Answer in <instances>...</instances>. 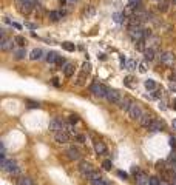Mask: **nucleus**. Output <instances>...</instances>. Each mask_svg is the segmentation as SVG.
I'll return each mask as SVG.
<instances>
[{
  "label": "nucleus",
  "instance_id": "24",
  "mask_svg": "<svg viewBox=\"0 0 176 185\" xmlns=\"http://www.w3.org/2000/svg\"><path fill=\"white\" fill-rule=\"evenodd\" d=\"M145 60H148V62H151V60H155V50L153 48H148V50H145Z\"/></svg>",
  "mask_w": 176,
  "mask_h": 185
},
{
  "label": "nucleus",
  "instance_id": "45",
  "mask_svg": "<svg viewBox=\"0 0 176 185\" xmlns=\"http://www.w3.org/2000/svg\"><path fill=\"white\" fill-rule=\"evenodd\" d=\"M57 65H59V66H62L63 65V63H65V59H62V57H60V56H59V57H57Z\"/></svg>",
  "mask_w": 176,
  "mask_h": 185
},
{
  "label": "nucleus",
  "instance_id": "41",
  "mask_svg": "<svg viewBox=\"0 0 176 185\" xmlns=\"http://www.w3.org/2000/svg\"><path fill=\"white\" fill-rule=\"evenodd\" d=\"M131 80H133V77H130V76H128V77H125V85H127V86H135Z\"/></svg>",
  "mask_w": 176,
  "mask_h": 185
},
{
  "label": "nucleus",
  "instance_id": "5",
  "mask_svg": "<svg viewBox=\"0 0 176 185\" xmlns=\"http://www.w3.org/2000/svg\"><path fill=\"white\" fill-rule=\"evenodd\" d=\"M128 116L131 119H135V120H141V117L144 116V113H142V109H141V107L137 103H131V107H130L128 109Z\"/></svg>",
  "mask_w": 176,
  "mask_h": 185
},
{
  "label": "nucleus",
  "instance_id": "13",
  "mask_svg": "<svg viewBox=\"0 0 176 185\" xmlns=\"http://www.w3.org/2000/svg\"><path fill=\"white\" fill-rule=\"evenodd\" d=\"M67 156L70 160H79L80 159V151L77 148H74V147H70V148L67 150Z\"/></svg>",
  "mask_w": 176,
  "mask_h": 185
},
{
  "label": "nucleus",
  "instance_id": "16",
  "mask_svg": "<svg viewBox=\"0 0 176 185\" xmlns=\"http://www.w3.org/2000/svg\"><path fill=\"white\" fill-rule=\"evenodd\" d=\"M94 151H96L97 154H105L107 153V145L104 142H94Z\"/></svg>",
  "mask_w": 176,
  "mask_h": 185
},
{
  "label": "nucleus",
  "instance_id": "53",
  "mask_svg": "<svg viewBox=\"0 0 176 185\" xmlns=\"http://www.w3.org/2000/svg\"><path fill=\"white\" fill-rule=\"evenodd\" d=\"M53 84H54L56 86H59V82H57V79H53Z\"/></svg>",
  "mask_w": 176,
  "mask_h": 185
},
{
  "label": "nucleus",
  "instance_id": "25",
  "mask_svg": "<svg viewBox=\"0 0 176 185\" xmlns=\"http://www.w3.org/2000/svg\"><path fill=\"white\" fill-rule=\"evenodd\" d=\"M136 66H137V62H136L135 59H130V60H127V63H125V68L130 70V71L136 70Z\"/></svg>",
  "mask_w": 176,
  "mask_h": 185
},
{
  "label": "nucleus",
  "instance_id": "28",
  "mask_svg": "<svg viewBox=\"0 0 176 185\" xmlns=\"http://www.w3.org/2000/svg\"><path fill=\"white\" fill-rule=\"evenodd\" d=\"M62 48L65 51H70V52H73L76 50V46H74V43H71V42H63L62 43Z\"/></svg>",
  "mask_w": 176,
  "mask_h": 185
},
{
  "label": "nucleus",
  "instance_id": "35",
  "mask_svg": "<svg viewBox=\"0 0 176 185\" xmlns=\"http://www.w3.org/2000/svg\"><path fill=\"white\" fill-rule=\"evenodd\" d=\"M82 71H85V73L90 74V71H91V65H90L88 62H85V63L82 65Z\"/></svg>",
  "mask_w": 176,
  "mask_h": 185
},
{
  "label": "nucleus",
  "instance_id": "32",
  "mask_svg": "<svg viewBox=\"0 0 176 185\" xmlns=\"http://www.w3.org/2000/svg\"><path fill=\"white\" fill-rule=\"evenodd\" d=\"M111 167H113V162L110 160V159H107V160L102 162V168L107 170V171H110V170H111Z\"/></svg>",
  "mask_w": 176,
  "mask_h": 185
},
{
  "label": "nucleus",
  "instance_id": "29",
  "mask_svg": "<svg viewBox=\"0 0 176 185\" xmlns=\"http://www.w3.org/2000/svg\"><path fill=\"white\" fill-rule=\"evenodd\" d=\"M14 42H16L19 46H25V45H26V39L23 36H16V37H14Z\"/></svg>",
  "mask_w": 176,
  "mask_h": 185
},
{
  "label": "nucleus",
  "instance_id": "2",
  "mask_svg": "<svg viewBox=\"0 0 176 185\" xmlns=\"http://www.w3.org/2000/svg\"><path fill=\"white\" fill-rule=\"evenodd\" d=\"M128 34L135 42H137L145 37V29H142L141 26H128Z\"/></svg>",
  "mask_w": 176,
  "mask_h": 185
},
{
  "label": "nucleus",
  "instance_id": "30",
  "mask_svg": "<svg viewBox=\"0 0 176 185\" xmlns=\"http://www.w3.org/2000/svg\"><path fill=\"white\" fill-rule=\"evenodd\" d=\"M145 88L147 90H155L156 88V82L153 80V79H147V80H145Z\"/></svg>",
  "mask_w": 176,
  "mask_h": 185
},
{
  "label": "nucleus",
  "instance_id": "8",
  "mask_svg": "<svg viewBox=\"0 0 176 185\" xmlns=\"http://www.w3.org/2000/svg\"><path fill=\"white\" fill-rule=\"evenodd\" d=\"M108 102H111V103H119L121 102V93L116 91V90H110L108 88V93H107V97H105Z\"/></svg>",
  "mask_w": 176,
  "mask_h": 185
},
{
  "label": "nucleus",
  "instance_id": "11",
  "mask_svg": "<svg viewBox=\"0 0 176 185\" xmlns=\"http://www.w3.org/2000/svg\"><path fill=\"white\" fill-rule=\"evenodd\" d=\"M17 5L20 6L22 13H29L33 8V0H17Z\"/></svg>",
  "mask_w": 176,
  "mask_h": 185
},
{
  "label": "nucleus",
  "instance_id": "33",
  "mask_svg": "<svg viewBox=\"0 0 176 185\" xmlns=\"http://www.w3.org/2000/svg\"><path fill=\"white\" fill-rule=\"evenodd\" d=\"M168 162H170V164H176V148L171 150L170 156H168Z\"/></svg>",
  "mask_w": 176,
  "mask_h": 185
},
{
  "label": "nucleus",
  "instance_id": "59",
  "mask_svg": "<svg viewBox=\"0 0 176 185\" xmlns=\"http://www.w3.org/2000/svg\"><path fill=\"white\" fill-rule=\"evenodd\" d=\"M71 2H76V0H71Z\"/></svg>",
  "mask_w": 176,
  "mask_h": 185
},
{
  "label": "nucleus",
  "instance_id": "6",
  "mask_svg": "<svg viewBox=\"0 0 176 185\" xmlns=\"http://www.w3.org/2000/svg\"><path fill=\"white\" fill-rule=\"evenodd\" d=\"M159 57H161V62H162L164 65H167V66H173V65H175V62H176L175 54H173V52H170V51L162 52V54H161Z\"/></svg>",
  "mask_w": 176,
  "mask_h": 185
},
{
  "label": "nucleus",
  "instance_id": "42",
  "mask_svg": "<svg viewBox=\"0 0 176 185\" xmlns=\"http://www.w3.org/2000/svg\"><path fill=\"white\" fill-rule=\"evenodd\" d=\"M136 43H137V45H136V46H137V50L144 51V39H142V40H137Z\"/></svg>",
  "mask_w": 176,
  "mask_h": 185
},
{
  "label": "nucleus",
  "instance_id": "40",
  "mask_svg": "<svg viewBox=\"0 0 176 185\" xmlns=\"http://www.w3.org/2000/svg\"><path fill=\"white\" fill-rule=\"evenodd\" d=\"M170 173L173 174V177H176V164H170Z\"/></svg>",
  "mask_w": 176,
  "mask_h": 185
},
{
  "label": "nucleus",
  "instance_id": "52",
  "mask_svg": "<svg viewBox=\"0 0 176 185\" xmlns=\"http://www.w3.org/2000/svg\"><path fill=\"white\" fill-rule=\"evenodd\" d=\"M11 25H13V26H14V28H17V29H20V28H22V26H20V25H19V23H14V22H13V23H11Z\"/></svg>",
  "mask_w": 176,
  "mask_h": 185
},
{
  "label": "nucleus",
  "instance_id": "56",
  "mask_svg": "<svg viewBox=\"0 0 176 185\" xmlns=\"http://www.w3.org/2000/svg\"><path fill=\"white\" fill-rule=\"evenodd\" d=\"M173 108H175V109H176V99H175V100H173Z\"/></svg>",
  "mask_w": 176,
  "mask_h": 185
},
{
  "label": "nucleus",
  "instance_id": "12",
  "mask_svg": "<svg viewBox=\"0 0 176 185\" xmlns=\"http://www.w3.org/2000/svg\"><path fill=\"white\" fill-rule=\"evenodd\" d=\"M136 184L137 185H150V177L145 174L144 171H139L136 174Z\"/></svg>",
  "mask_w": 176,
  "mask_h": 185
},
{
  "label": "nucleus",
  "instance_id": "26",
  "mask_svg": "<svg viewBox=\"0 0 176 185\" xmlns=\"http://www.w3.org/2000/svg\"><path fill=\"white\" fill-rule=\"evenodd\" d=\"M25 56H26V51L23 50V46H22L20 50H17L16 52H14V57H16L17 60H22V59H25Z\"/></svg>",
  "mask_w": 176,
  "mask_h": 185
},
{
  "label": "nucleus",
  "instance_id": "23",
  "mask_svg": "<svg viewBox=\"0 0 176 185\" xmlns=\"http://www.w3.org/2000/svg\"><path fill=\"white\" fill-rule=\"evenodd\" d=\"M113 19H114L116 23H124V22H125V14L124 13H114Z\"/></svg>",
  "mask_w": 176,
  "mask_h": 185
},
{
  "label": "nucleus",
  "instance_id": "10",
  "mask_svg": "<svg viewBox=\"0 0 176 185\" xmlns=\"http://www.w3.org/2000/svg\"><path fill=\"white\" fill-rule=\"evenodd\" d=\"M54 139H56L57 143H67L70 141V134L65 130H60V131H57V133H54Z\"/></svg>",
  "mask_w": 176,
  "mask_h": 185
},
{
  "label": "nucleus",
  "instance_id": "39",
  "mask_svg": "<svg viewBox=\"0 0 176 185\" xmlns=\"http://www.w3.org/2000/svg\"><path fill=\"white\" fill-rule=\"evenodd\" d=\"M70 122L73 123V125H74V123H77L79 122V117L76 114H73V116H70Z\"/></svg>",
  "mask_w": 176,
  "mask_h": 185
},
{
  "label": "nucleus",
  "instance_id": "31",
  "mask_svg": "<svg viewBox=\"0 0 176 185\" xmlns=\"http://www.w3.org/2000/svg\"><path fill=\"white\" fill-rule=\"evenodd\" d=\"M88 76V73H85V71H82V73L79 74V77H77V80H76V84L77 85H83V80H85V77Z\"/></svg>",
  "mask_w": 176,
  "mask_h": 185
},
{
  "label": "nucleus",
  "instance_id": "46",
  "mask_svg": "<svg viewBox=\"0 0 176 185\" xmlns=\"http://www.w3.org/2000/svg\"><path fill=\"white\" fill-rule=\"evenodd\" d=\"M170 91H175V93H176V80H173V82L170 84Z\"/></svg>",
  "mask_w": 176,
  "mask_h": 185
},
{
  "label": "nucleus",
  "instance_id": "14",
  "mask_svg": "<svg viewBox=\"0 0 176 185\" xmlns=\"http://www.w3.org/2000/svg\"><path fill=\"white\" fill-rule=\"evenodd\" d=\"M90 182H91V185H107V182H105V179H102L101 176L97 174V173H94L93 171V174H91L90 177Z\"/></svg>",
  "mask_w": 176,
  "mask_h": 185
},
{
  "label": "nucleus",
  "instance_id": "20",
  "mask_svg": "<svg viewBox=\"0 0 176 185\" xmlns=\"http://www.w3.org/2000/svg\"><path fill=\"white\" fill-rule=\"evenodd\" d=\"M131 103H133V102L130 100V99H121V102H119V108L124 109V111H128L130 107H131Z\"/></svg>",
  "mask_w": 176,
  "mask_h": 185
},
{
  "label": "nucleus",
  "instance_id": "27",
  "mask_svg": "<svg viewBox=\"0 0 176 185\" xmlns=\"http://www.w3.org/2000/svg\"><path fill=\"white\" fill-rule=\"evenodd\" d=\"M17 185H34L33 184V179L31 177H20V179H19V182H17Z\"/></svg>",
  "mask_w": 176,
  "mask_h": 185
},
{
  "label": "nucleus",
  "instance_id": "48",
  "mask_svg": "<svg viewBox=\"0 0 176 185\" xmlns=\"http://www.w3.org/2000/svg\"><path fill=\"white\" fill-rule=\"evenodd\" d=\"M29 108H40V105L36 102H29Z\"/></svg>",
  "mask_w": 176,
  "mask_h": 185
},
{
  "label": "nucleus",
  "instance_id": "57",
  "mask_svg": "<svg viewBox=\"0 0 176 185\" xmlns=\"http://www.w3.org/2000/svg\"><path fill=\"white\" fill-rule=\"evenodd\" d=\"M171 185H176V177H173V184Z\"/></svg>",
  "mask_w": 176,
  "mask_h": 185
},
{
  "label": "nucleus",
  "instance_id": "3",
  "mask_svg": "<svg viewBox=\"0 0 176 185\" xmlns=\"http://www.w3.org/2000/svg\"><path fill=\"white\" fill-rule=\"evenodd\" d=\"M16 43L13 39H8V37L5 36V31L2 29V37H0V50L2 51H9L13 50V45Z\"/></svg>",
  "mask_w": 176,
  "mask_h": 185
},
{
  "label": "nucleus",
  "instance_id": "44",
  "mask_svg": "<svg viewBox=\"0 0 176 185\" xmlns=\"http://www.w3.org/2000/svg\"><path fill=\"white\" fill-rule=\"evenodd\" d=\"M139 171H141V170L137 168V165H133V167H131V173H133V174H135V176H136Z\"/></svg>",
  "mask_w": 176,
  "mask_h": 185
},
{
  "label": "nucleus",
  "instance_id": "15",
  "mask_svg": "<svg viewBox=\"0 0 176 185\" xmlns=\"http://www.w3.org/2000/svg\"><path fill=\"white\" fill-rule=\"evenodd\" d=\"M162 128H164V123L161 122V120L153 119V122H151V125L148 127V130H150L151 133H159V131H162Z\"/></svg>",
  "mask_w": 176,
  "mask_h": 185
},
{
  "label": "nucleus",
  "instance_id": "55",
  "mask_svg": "<svg viewBox=\"0 0 176 185\" xmlns=\"http://www.w3.org/2000/svg\"><path fill=\"white\" fill-rule=\"evenodd\" d=\"M173 128H175V130H176V119L173 120Z\"/></svg>",
  "mask_w": 176,
  "mask_h": 185
},
{
  "label": "nucleus",
  "instance_id": "43",
  "mask_svg": "<svg viewBox=\"0 0 176 185\" xmlns=\"http://www.w3.org/2000/svg\"><path fill=\"white\" fill-rule=\"evenodd\" d=\"M117 176L122 177V179H127V177H128V174H127L125 171H117Z\"/></svg>",
  "mask_w": 176,
  "mask_h": 185
},
{
  "label": "nucleus",
  "instance_id": "36",
  "mask_svg": "<svg viewBox=\"0 0 176 185\" xmlns=\"http://www.w3.org/2000/svg\"><path fill=\"white\" fill-rule=\"evenodd\" d=\"M94 14V8L93 6H90V8H88V11H85V13H83V16L85 17H90V16H93Z\"/></svg>",
  "mask_w": 176,
  "mask_h": 185
},
{
  "label": "nucleus",
  "instance_id": "1",
  "mask_svg": "<svg viewBox=\"0 0 176 185\" xmlns=\"http://www.w3.org/2000/svg\"><path fill=\"white\" fill-rule=\"evenodd\" d=\"M2 168L5 170V171H8L9 174H17V173L20 171V168H19L17 162L8 160L5 156H2Z\"/></svg>",
  "mask_w": 176,
  "mask_h": 185
},
{
  "label": "nucleus",
  "instance_id": "22",
  "mask_svg": "<svg viewBox=\"0 0 176 185\" xmlns=\"http://www.w3.org/2000/svg\"><path fill=\"white\" fill-rule=\"evenodd\" d=\"M57 57H59V56H57V52L49 51L48 54H47V62H48V63H56V62H57Z\"/></svg>",
  "mask_w": 176,
  "mask_h": 185
},
{
  "label": "nucleus",
  "instance_id": "7",
  "mask_svg": "<svg viewBox=\"0 0 176 185\" xmlns=\"http://www.w3.org/2000/svg\"><path fill=\"white\" fill-rule=\"evenodd\" d=\"M60 130H65V122L62 119H59V117L53 119L51 122H49V131L57 133V131H60Z\"/></svg>",
  "mask_w": 176,
  "mask_h": 185
},
{
  "label": "nucleus",
  "instance_id": "37",
  "mask_svg": "<svg viewBox=\"0 0 176 185\" xmlns=\"http://www.w3.org/2000/svg\"><path fill=\"white\" fill-rule=\"evenodd\" d=\"M161 184V180L158 179L156 176H153V177H150V185H159Z\"/></svg>",
  "mask_w": 176,
  "mask_h": 185
},
{
  "label": "nucleus",
  "instance_id": "58",
  "mask_svg": "<svg viewBox=\"0 0 176 185\" xmlns=\"http://www.w3.org/2000/svg\"><path fill=\"white\" fill-rule=\"evenodd\" d=\"M60 3H62V5H63V3H65V0H60Z\"/></svg>",
  "mask_w": 176,
  "mask_h": 185
},
{
  "label": "nucleus",
  "instance_id": "19",
  "mask_svg": "<svg viewBox=\"0 0 176 185\" xmlns=\"http://www.w3.org/2000/svg\"><path fill=\"white\" fill-rule=\"evenodd\" d=\"M62 70H63V74L67 77H71L73 74H74V65H73V63H65V66Z\"/></svg>",
  "mask_w": 176,
  "mask_h": 185
},
{
  "label": "nucleus",
  "instance_id": "17",
  "mask_svg": "<svg viewBox=\"0 0 176 185\" xmlns=\"http://www.w3.org/2000/svg\"><path fill=\"white\" fill-rule=\"evenodd\" d=\"M151 122H153V116L151 114H144L142 117H141V125H142L144 128H148L151 125Z\"/></svg>",
  "mask_w": 176,
  "mask_h": 185
},
{
  "label": "nucleus",
  "instance_id": "18",
  "mask_svg": "<svg viewBox=\"0 0 176 185\" xmlns=\"http://www.w3.org/2000/svg\"><path fill=\"white\" fill-rule=\"evenodd\" d=\"M43 57V51L40 50V48H36V50L31 51V54H29V59L31 60H40Z\"/></svg>",
  "mask_w": 176,
  "mask_h": 185
},
{
  "label": "nucleus",
  "instance_id": "49",
  "mask_svg": "<svg viewBox=\"0 0 176 185\" xmlns=\"http://www.w3.org/2000/svg\"><path fill=\"white\" fill-rule=\"evenodd\" d=\"M139 71H141V73H145V71H147V68H145V63H141V65H139Z\"/></svg>",
  "mask_w": 176,
  "mask_h": 185
},
{
  "label": "nucleus",
  "instance_id": "21",
  "mask_svg": "<svg viewBox=\"0 0 176 185\" xmlns=\"http://www.w3.org/2000/svg\"><path fill=\"white\" fill-rule=\"evenodd\" d=\"M63 16V13H60V11H51L49 13V19H51L53 22H59L60 19H62Z\"/></svg>",
  "mask_w": 176,
  "mask_h": 185
},
{
  "label": "nucleus",
  "instance_id": "4",
  "mask_svg": "<svg viewBox=\"0 0 176 185\" xmlns=\"http://www.w3.org/2000/svg\"><path fill=\"white\" fill-rule=\"evenodd\" d=\"M91 93L94 94V96H99V97H107V93H108V88H107L105 85L102 84H93L91 85Z\"/></svg>",
  "mask_w": 176,
  "mask_h": 185
},
{
  "label": "nucleus",
  "instance_id": "9",
  "mask_svg": "<svg viewBox=\"0 0 176 185\" xmlns=\"http://www.w3.org/2000/svg\"><path fill=\"white\" fill-rule=\"evenodd\" d=\"M79 171H80V174H82L83 177H87V179L93 174V168H91V165L88 164V162H80Z\"/></svg>",
  "mask_w": 176,
  "mask_h": 185
},
{
  "label": "nucleus",
  "instance_id": "34",
  "mask_svg": "<svg viewBox=\"0 0 176 185\" xmlns=\"http://www.w3.org/2000/svg\"><path fill=\"white\" fill-rule=\"evenodd\" d=\"M158 8H159V11H162V13H165V11L168 9V3H167V2H162V3H159V6H158Z\"/></svg>",
  "mask_w": 176,
  "mask_h": 185
},
{
  "label": "nucleus",
  "instance_id": "51",
  "mask_svg": "<svg viewBox=\"0 0 176 185\" xmlns=\"http://www.w3.org/2000/svg\"><path fill=\"white\" fill-rule=\"evenodd\" d=\"M25 26H28V28H31V29L36 28V25H33V23H25Z\"/></svg>",
  "mask_w": 176,
  "mask_h": 185
},
{
  "label": "nucleus",
  "instance_id": "54",
  "mask_svg": "<svg viewBox=\"0 0 176 185\" xmlns=\"http://www.w3.org/2000/svg\"><path fill=\"white\" fill-rule=\"evenodd\" d=\"M159 185H170V184H167L165 180H161V184H159Z\"/></svg>",
  "mask_w": 176,
  "mask_h": 185
},
{
  "label": "nucleus",
  "instance_id": "47",
  "mask_svg": "<svg viewBox=\"0 0 176 185\" xmlns=\"http://www.w3.org/2000/svg\"><path fill=\"white\" fill-rule=\"evenodd\" d=\"M170 145H171V148H176V139L175 137H170Z\"/></svg>",
  "mask_w": 176,
  "mask_h": 185
},
{
  "label": "nucleus",
  "instance_id": "50",
  "mask_svg": "<svg viewBox=\"0 0 176 185\" xmlns=\"http://www.w3.org/2000/svg\"><path fill=\"white\" fill-rule=\"evenodd\" d=\"M161 94H162V91H161V90H156L155 94H153V97H161Z\"/></svg>",
  "mask_w": 176,
  "mask_h": 185
},
{
  "label": "nucleus",
  "instance_id": "38",
  "mask_svg": "<svg viewBox=\"0 0 176 185\" xmlns=\"http://www.w3.org/2000/svg\"><path fill=\"white\" fill-rule=\"evenodd\" d=\"M76 139H77V142H80V143H83L87 141V137L83 134H76Z\"/></svg>",
  "mask_w": 176,
  "mask_h": 185
}]
</instances>
